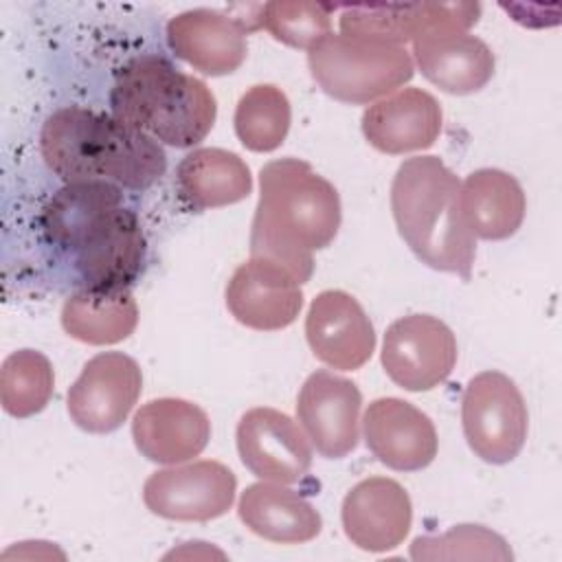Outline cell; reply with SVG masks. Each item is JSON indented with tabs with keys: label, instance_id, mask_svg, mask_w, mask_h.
Listing matches in <instances>:
<instances>
[{
	"label": "cell",
	"instance_id": "7c38bea8",
	"mask_svg": "<svg viewBox=\"0 0 562 562\" xmlns=\"http://www.w3.org/2000/svg\"><path fill=\"white\" fill-rule=\"evenodd\" d=\"M235 437L241 463L263 481L299 483L312 468L307 435L277 408L259 406L246 411Z\"/></svg>",
	"mask_w": 562,
	"mask_h": 562
},
{
	"label": "cell",
	"instance_id": "f1b7e54d",
	"mask_svg": "<svg viewBox=\"0 0 562 562\" xmlns=\"http://www.w3.org/2000/svg\"><path fill=\"white\" fill-rule=\"evenodd\" d=\"M413 560H512L503 536L483 525H457L439 536H419L411 544Z\"/></svg>",
	"mask_w": 562,
	"mask_h": 562
},
{
	"label": "cell",
	"instance_id": "5b68a950",
	"mask_svg": "<svg viewBox=\"0 0 562 562\" xmlns=\"http://www.w3.org/2000/svg\"><path fill=\"white\" fill-rule=\"evenodd\" d=\"M307 64L325 94L356 105L393 94L415 72L404 46L342 33H331L307 50Z\"/></svg>",
	"mask_w": 562,
	"mask_h": 562
},
{
	"label": "cell",
	"instance_id": "6da1fadb",
	"mask_svg": "<svg viewBox=\"0 0 562 562\" xmlns=\"http://www.w3.org/2000/svg\"><path fill=\"white\" fill-rule=\"evenodd\" d=\"M259 187L250 255L285 266L305 283L314 272V250L327 248L338 235V191L299 158L268 162L259 173Z\"/></svg>",
	"mask_w": 562,
	"mask_h": 562
},
{
	"label": "cell",
	"instance_id": "8fae6325",
	"mask_svg": "<svg viewBox=\"0 0 562 562\" xmlns=\"http://www.w3.org/2000/svg\"><path fill=\"white\" fill-rule=\"evenodd\" d=\"M360 389L327 369L314 371L296 397V417L303 432L325 459H342L360 439Z\"/></svg>",
	"mask_w": 562,
	"mask_h": 562
},
{
	"label": "cell",
	"instance_id": "3957f363",
	"mask_svg": "<svg viewBox=\"0 0 562 562\" xmlns=\"http://www.w3.org/2000/svg\"><path fill=\"white\" fill-rule=\"evenodd\" d=\"M391 211L419 261L470 279L476 244L461 213V182L437 156H415L400 165Z\"/></svg>",
	"mask_w": 562,
	"mask_h": 562
},
{
	"label": "cell",
	"instance_id": "ba28073f",
	"mask_svg": "<svg viewBox=\"0 0 562 562\" xmlns=\"http://www.w3.org/2000/svg\"><path fill=\"white\" fill-rule=\"evenodd\" d=\"M140 386L143 373L134 358L121 351L99 353L68 389V415L86 432H112L132 413Z\"/></svg>",
	"mask_w": 562,
	"mask_h": 562
},
{
	"label": "cell",
	"instance_id": "7402d4cb",
	"mask_svg": "<svg viewBox=\"0 0 562 562\" xmlns=\"http://www.w3.org/2000/svg\"><path fill=\"white\" fill-rule=\"evenodd\" d=\"M241 522L270 542L299 544L321 533L323 520L310 501L283 483H252L237 505Z\"/></svg>",
	"mask_w": 562,
	"mask_h": 562
},
{
	"label": "cell",
	"instance_id": "4316f807",
	"mask_svg": "<svg viewBox=\"0 0 562 562\" xmlns=\"http://www.w3.org/2000/svg\"><path fill=\"white\" fill-rule=\"evenodd\" d=\"M290 121V101L272 83L252 86L235 108V134L250 151L277 149L288 136Z\"/></svg>",
	"mask_w": 562,
	"mask_h": 562
},
{
	"label": "cell",
	"instance_id": "9c48e42d",
	"mask_svg": "<svg viewBox=\"0 0 562 562\" xmlns=\"http://www.w3.org/2000/svg\"><path fill=\"white\" fill-rule=\"evenodd\" d=\"M237 479L220 461H193L154 472L143 485L147 509L167 520H213L235 501Z\"/></svg>",
	"mask_w": 562,
	"mask_h": 562
},
{
	"label": "cell",
	"instance_id": "d4e9b609",
	"mask_svg": "<svg viewBox=\"0 0 562 562\" xmlns=\"http://www.w3.org/2000/svg\"><path fill=\"white\" fill-rule=\"evenodd\" d=\"M138 323V305L130 290L72 292L61 307V327L75 340L88 345H114L125 340Z\"/></svg>",
	"mask_w": 562,
	"mask_h": 562
},
{
	"label": "cell",
	"instance_id": "2e32d148",
	"mask_svg": "<svg viewBox=\"0 0 562 562\" xmlns=\"http://www.w3.org/2000/svg\"><path fill=\"white\" fill-rule=\"evenodd\" d=\"M340 518L345 536L358 549L384 553L400 547L408 536L413 505L397 481L371 476L347 492Z\"/></svg>",
	"mask_w": 562,
	"mask_h": 562
},
{
	"label": "cell",
	"instance_id": "9a60e30c",
	"mask_svg": "<svg viewBox=\"0 0 562 562\" xmlns=\"http://www.w3.org/2000/svg\"><path fill=\"white\" fill-rule=\"evenodd\" d=\"M305 338L314 356L331 369H360L375 349L373 323L342 290L321 292L305 316Z\"/></svg>",
	"mask_w": 562,
	"mask_h": 562
},
{
	"label": "cell",
	"instance_id": "277c9868",
	"mask_svg": "<svg viewBox=\"0 0 562 562\" xmlns=\"http://www.w3.org/2000/svg\"><path fill=\"white\" fill-rule=\"evenodd\" d=\"M110 114L158 143L193 147L215 123L217 103L204 81L180 72L169 59L147 53L130 59L114 77Z\"/></svg>",
	"mask_w": 562,
	"mask_h": 562
},
{
	"label": "cell",
	"instance_id": "52a82bcc",
	"mask_svg": "<svg viewBox=\"0 0 562 562\" xmlns=\"http://www.w3.org/2000/svg\"><path fill=\"white\" fill-rule=\"evenodd\" d=\"M457 338L430 314H408L389 325L382 342V367L404 391L439 386L454 369Z\"/></svg>",
	"mask_w": 562,
	"mask_h": 562
},
{
	"label": "cell",
	"instance_id": "30bf717a",
	"mask_svg": "<svg viewBox=\"0 0 562 562\" xmlns=\"http://www.w3.org/2000/svg\"><path fill=\"white\" fill-rule=\"evenodd\" d=\"M86 288L130 290L145 263L140 222L125 204L99 217L72 248Z\"/></svg>",
	"mask_w": 562,
	"mask_h": 562
},
{
	"label": "cell",
	"instance_id": "484cf974",
	"mask_svg": "<svg viewBox=\"0 0 562 562\" xmlns=\"http://www.w3.org/2000/svg\"><path fill=\"white\" fill-rule=\"evenodd\" d=\"M123 191L108 180L66 182L44 206L42 228L46 237L70 250L79 233H83L101 213L121 206Z\"/></svg>",
	"mask_w": 562,
	"mask_h": 562
},
{
	"label": "cell",
	"instance_id": "ffe728a7",
	"mask_svg": "<svg viewBox=\"0 0 562 562\" xmlns=\"http://www.w3.org/2000/svg\"><path fill=\"white\" fill-rule=\"evenodd\" d=\"M441 105L422 88L397 90L362 114V134L382 154H406L430 147L441 132Z\"/></svg>",
	"mask_w": 562,
	"mask_h": 562
},
{
	"label": "cell",
	"instance_id": "44dd1931",
	"mask_svg": "<svg viewBox=\"0 0 562 562\" xmlns=\"http://www.w3.org/2000/svg\"><path fill=\"white\" fill-rule=\"evenodd\" d=\"M413 55L422 75L448 94L479 92L494 75L490 46L459 29H437L413 42Z\"/></svg>",
	"mask_w": 562,
	"mask_h": 562
},
{
	"label": "cell",
	"instance_id": "e0dca14e",
	"mask_svg": "<svg viewBox=\"0 0 562 562\" xmlns=\"http://www.w3.org/2000/svg\"><path fill=\"white\" fill-rule=\"evenodd\" d=\"M364 443L391 470L417 472L437 454V430L426 413L400 397L373 400L362 419Z\"/></svg>",
	"mask_w": 562,
	"mask_h": 562
},
{
	"label": "cell",
	"instance_id": "cb8c5ba5",
	"mask_svg": "<svg viewBox=\"0 0 562 562\" xmlns=\"http://www.w3.org/2000/svg\"><path fill=\"white\" fill-rule=\"evenodd\" d=\"M180 200L195 209H217L241 202L252 191L248 165L228 149L200 147L187 154L176 171Z\"/></svg>",
	"mask_w": 562,
	"mask_h": 562
},
{
	"label": "cell",
	"instance_id": "83f0119b",
	"mask_svg": "<svg viewBox=\"0 0 562 562\" xmlns=\"http://www.w3.org/2000/svg\"><path fill=\"white\" fill-rule=\"evenodd\" d=\"M55 386L48 358L35 349L13 351L0 369V402L13 417H31L46 408Z\"/></svg>",
	"mask_w": 562,
	"mask_h": 562
},
{
	"label": "cell",
	"instance_id": "f546056e",
	"mask_svg": "<svg viewBox=\"0 0 562 562\" xmlns=\"http://www.w3.org/2000/svg\"><path fill=\"white\" fill-rule=\"evenodd\" d=\"M259 24L277 42L303 50L331 35L329 7L321 2H268L261 7Z\"/></svg>",
	"mask_w": 562,
	"mask_h": 562
},
{
	"label": "cell",
	"instance_id": "603a6c76",
	"mask_svg": "<svg viewBox=\"0 0 562 562\" xmlns=\"http://www.w3.org/2000/svg\"><path fill=\"white\" fill-rule=\"evenodd\" d=\"M527 211L520 182L501 169H476L461 182V213L474 237L507 239L512 237Z\"/></svg>",
	"mask_w": 562,
	"mask_h": 562
},
{
	"label": "cell",
	"instance_id": "5bb4252c",
	"mask_svg": "<svg viewBox=\"0 0 562 562\" xmlns=\"http://www.w3.org/2000/svg\"><path fill=\"white\" fill-rule=\"evenodd\" d=\"M476 2H408V4H347L340 11V33L404 46L437 29L468 31L476 24Z\"/></svg>",
	"mask_w": 562,
	"mask_h": 562
},
{
	"label": "cell",
	"instance_id": "d6986e66",
	"mask_svg": "<svg viewBox=\"0 0 562 562\" xmlns=\"http://www.w3.org/2000/svg\"><path fill=\"white\" fill-rule=\"evenodd\" d=\"M167 44L176 57L211 77L235 72L248 53L246 26L213 9H191L171 18Z\"/></svg>",
	"mask_w": 562,
	"mask_h": 562
},
{
	"label": "cell",
	"instance_id": "8992f818",
	"mask_svg": "<svg viewBox=\"0 0 562 562\" xmlns=\"http://www.w3.org/2000/svg\"><path fill=\"white\" fill-rule=\"evenodd\" d=\"M461 426L479 459L494 465L516 459L529 428L527 404L516 382L501 371L474 375L461 397Z\"/></svg>",
	"mask_w": 562,
	"mask_h": 562
},
{
	"label": "cell",
	"instance_id": "7a4b0ae2",
	"mask_svg": "<svg viewBox=\"0 0 562 562\" xmlns=\"http://www.w3.org/2000/svg\"><path fill=\"white\" fill-rule=\"evenodd\" d=\"M40 149L64 182L108 180L143 191L167 169V156L154 136L81 105L59 108L46 119Z\"/></svg>",
	"mask_w": 562,
	"mask_h": 562
},
{
	"label": "cell",
	"instance_id": "ac0fdd59",
	"mask_svg": "<svg viewBox=\"0 0 562 562\" xmlns=\"http://www.w3.org/2000/svg\"><path fill=\"white\" fill-rule=\"evenodd\" d=\"M132 437L138 452L165 465H176L198 457L211 439L206 413L180 397L151 400L134 415Z\"/></svg>",
	"mask_w": 562,
	"mask_h": 562
},
{
	"label": "cell",
	"instance_id": "4fadbf2b",
	"mask_svg": "<svg viewBox=\"0 0 562 562\" xmlns=\"http://www.w3.org/2000/svg\"><path fill=\"white\" fill-rule=\"evenodd\" d=\"M226 307L237 323L250 329H283L303 307L301 281L285 266L250 255L226 285Z\"/></svg>",
	"mask_w": 562,
	"mask_h": 562
}]
</instances>
